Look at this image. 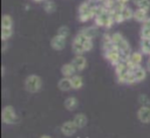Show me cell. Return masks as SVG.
<instances>
[{
	"label": "cell",
	"instance_id": "4dcf8cb0",
	"mask_svg": "<svg viewBox=\"0 0 150 138\" xmlns=\"http://www.w3.org/2000/svg\"><path fill=\"white\" fill-rule=\"evenodd\" d=\"M139 34H141V39H150V27L142 26Z\"/></svg>",
	"mask_w": 150,
	"mask_h": 138
},
{
	"label": "cell",
	"instance_id": "7a4b0ae2",
	"mask_svg": "<svg viewBox=\"0 0 150 138\" xmlns=\"http://www.w3.org/2000/svg\"><path fill=\"white\" fill-rule=\"evenodd\" d=\"M94 23L98 28H105V29H109L112 27V25H115L112 18H111V12L108 9H105L101 15L96 16L94 19Z\"/></svg>",
	"mask_w": 150,
	"mask_h": 138
},
{
	"label": "cell",
	"instance_id": "cb8c5ba5",
	"mask_svg": "<svg viewBox=\"0 0 150 138\" xmlns=\"http://www.w3.org/2000/svg\"><path fill=\"white\" fill-rule=\"evenodd\" d=\"M13 19L11 15L8 14H4L2 19H1V27L4 28H13Z\"/></svg>",
	"mask_w": 150,
	"mask_h": 138
},
{
	"label": "cell",
	"instance_id": "8fae6325",
	"mask_svg": "<svg viewBox=\"0 0 150 138\" xmlns=\"http://www.w3.org/2000/svg\"><path fill=\"white\" fill-rule=\"evenodd\" d=\"M114 46L112 43V40H111V34L109 33H104L101 37V48H102V51H107L109 49H111Z\"/></svg>",
	"mask_w": 150,
	"mask_h": 138
},
{
	"label": "cell",
	"instance_id": "603a6c76",
	"mask_svg": "<svg viewBox=\"0 0 150 138\" xmlns=\"http://www.w3.org/2000/svg\"><path fill=\"white\" fill-rule=\"evenodd\" d=\"M131 1L137 8H142L150 12V0H131Z\"/></svg>",
	"mask_w": 150,
	"mask_h": 138
},
{
	"label": "cell",
	"instance_id": "83f0119b",
	"mask_svg": "<svg viewBox=\"0 0 150 138\" xmlns=\"http://www.w3.org/2000/svg\"><path fill=\"white\" fill-rule=\"evenodd\" d=\"M111 18H112V20H114L115 23H122V22H124V19L122 16L121 11H111Z\"/></svg>",
	"mask_w": 150,
	"mask_h": 138
},
{
	"label": "cell",
	"instance_id": "ba28073f",
	"mask_svg": "<svg viewBox=\"0 0 150 138\" xmlns=\"http://www.w3.org/2000/svg\"><path fill=\"white\" fill-rule=\"evenodd\" d=\"M74 40H76V41L81 42V43L84 46L86 51H90V50L93 49V47H94L93 40H91V39H89V37H87V36H86L83 33H81V32H79V33L75 35Z\"/></svg>",
	"mask_w": 150,
	"mask_h": 138
},
{
	"label": "cell",
	"instance_id": "5bb4252c",
	"mask_svg": "<svg viewBox=\"0 0 150 138\" xmlns=\"http://www.w3.org/2000/svg\"><path fill=\"white\" fill-rule=\"evenodd\" d=\"M75 73H76V70H75V68H74V65H73V63L71 62H69V63H64L62 67H61V74H62V77H73L74 75H75Z\"/></svg>",
	"mask_w": 150,
	"mask_h": 138
},
{
	"label": "cell",
	"instance_id": "1f68e13d",
	"mask_svg": "<svg viewBox=\"0 0 150 138\" xmlns=\"http://www.w3.org/2000/svg\"><path fill=\"white\" fill-rule=\"evenodd\" d=\"M136 83H137V81H136V78H135V76H134V74H132V71H130V74L128 75V78H127V84L131 85V84H136Z\"/></svg>",
	"mask_w": 150,
	"mask_h": 138
},
{
	"label": "cell",
	"instance_id": "ffe728a7",
	"mask_svg": "<svg viewBox=\"0 0 150 138\" xmlns=\"http://www.w3.org/2000/svg\"><path fill=\"white\" fill-rule=\"evenodd\" d=\"M71 50L75 55H83L84 53H87L84 46L76 40H73V42H71Z\"/></svg>",
	"mask_w": 150,
	"mask_h": 138
},
{
	"label": "cell",
	"instance_id": "836d02e7",
	"mask_svg": "<svg viewBox=\"0 0 150 138\" xmlns=\"http://www.w3.org/2000/svg\"><path fill=\"white\" fill-rule=\"evenodd\" d=\"M118 1H120L121 4H123V5H125V6H127V5H128V2H129L130 0H118Z\"/></svg>",
	"mask_w": 150,
	"mask_h": 138
},
{
	"label": "cell",
	"instance_id": "7402d4cb",
	"mask_svg": "<svg viewBox=\"0 0 150 138\" xmlns=\"http://www.w3.org/2000/svg\"><path fill=\"white\" fill-rule=\"evenodd\" d=\"M141 51L150 57V39H141Z\"/></svg>",
	"mask_w": 150,
	"mask_h": 138
},
{
	"label": "cell",
	"instance_id": "484cf974",
	"mask_svg": "<svg viewBox=\"0 0 150 138\" xmlns=\"http://www.w3.org/2000/svg\"><path fill=\"white\" fill-rule=\"evenodd\" d=\"M55 9H56V5H55L54 1H52V0L45 1V4H43V11L46 13H54Z\"/></svg>",
	"mask_w": 150,
	"mask_h": 138
},
{
	"label": "cell",
	"instance_id": "f546056e",
	"mask_svg": "<svg viewBox=\"0 0 150 138\" xmlns=\"http://www.w3.org/2000/svg\"><path fill=\"white\" fill-rule=\"evenodd\" d=\"M138 103L141 104V106H150V98L146 95L142 94L138 96Z\"/></svg>",
	"mask_w": 150,
	"mask_h": 138
},
{
	"label": "cell",
	"instance_id": "d6986e66",
	"mask_svg": "<svg viewBox=\"0 0 150 138\" xmlns=\"http://www.w3.org/2000/svg\"><path fill=\"white\" fill-rule=\"evenodd\" d=\"M63 105H64V108H66L67 110L73 111V110H75V109L79 106V101H77L76 97H74V96H69V97H67V98L64 99Z\"/></svg>",
	"mask_w": 150,
	"mask_h": 138
},
{
	"label": "cell",
	"instance_id": "4316f807",
	"mask_svg": "<svg viewBox=\"0 0 150 138\" xmlns=\"http://www.w3.org/2000/svg\"><path fill=\"white\" fill-rule=\"evenodd\" d=\"M13 35V28H4L1 27V39L2 41H7Z\"/></svg>",
	"mask_w": 150,
	"mask_h": 138
},
{
	"label": "cell",
	"instance_id": "2e32d148",
	"mask_svg": "<svg viewBox=\"0 0 150 138\" xmlns=\"http://www.w3.org/2000/svg\"><path fill=\"white\" fill-rule=\"evenodd\" d=\"M57 88L61 90V91H69L73 89V85H71V80L69 77H62L57 82Z\"/></svg>",
	"mask_w": 150,
	"mask_h": 138
},
{
	"label": "cell",
	"instance_id": "277c9868",
	"mask_svg": "<svg viewBox=\"0 0 150 138\" xmlns=\"http://www.w3.org/2000/svg\"><path fill=\"white\" fill-rule=\"evenodd\" d=\"M103 56L105 57V60L114 67H116L121 61H122V57H121V51L116 48V47H112L111 49L107 50V51H103Z\"/></svg>",
	"mask_w": 150,
	"mask_h": 138
},
{
	"label": "cell",
	"instance_id": "d4e9b609",
	"mask_svg": "<svg viewBox=\"0 0 150 138\" xmlns=\"http://www.w3.org/2000/svg\"><path fill=\"white\" fill-rule=\"evenodd\" d=\"M121 13H122V16H123L124 21L130 20V19H132V18H134V11H132L128 5H127V6H124V7L122 8Z\"/></svg>",
	"mask_w": 150,
	"mask_h": 138
},
{
	"label": "cell",
	"instance_id": "30bf717a",
	"mask_svg": "<svg viewBox=\"0 0 150 138\" xmlns=\"http://www.w3.org/2000/svg\"><path fill=\"white\" fill-rule=\"evenodd\" d=\"M142 61H143V53L142 51H134V53H131V55L128 60V63L130 64V68L132 69L135 67L141 65Z\"/></svg>",
	"mask_w": 150,
	"mask_h": 138
},
{
	"label": "cell",
	"instance_id": "9a60e30c",
	"mask_svg": "<svg viewBox=\"0 0 150 138\" xmlns=\"http://www.w3.org/2000/svg\"><path fill=\"white\" fill-rule=\"evenodd\" d=\"M81 33H83L87 37L94 40L97 35H98V27L97 26H88V27H84L80 30Z\"/></svg>",
	"mask_w": 150,
	"mask_h": 138
},
{
	"label": "cell",
	"instance_id": "ac0fdd59",
	"mask_svg": "<svg viewBox=\"0 0 150 138\" xmlns=\"http://www.w3.org/2000/svg\"><path fill=\"white\" fill-rule=\"evenodd\" d=\"M115 68V74L116 75H120V74H125V73H130L131 71V68H130V64L128 63V61H121Z\"/></svg>",
	"mask_w": 150,
	"mask_h": 138
},
{
	"label": "cell",
	"instance_id": "44dd1931",
	"mask_svg": "<svg viewBox=\"0 0 150 138\" xmlns=\"http://www.w3.org/2000/svg\"><path fill=\"white\" fill-rule=\"evenodd\" d=\"M70 80H71V85L74 90H80L83 87V78L81 75L75 74L73 77H70Z\"/></svg>",
	"mask_w": 150,
	"mask_h": 138
},
{
	"label": "cell",
	"instance_id": "e0dca14e",
	"mask_svg": "<svg viewBox=\"0 0 150 138\" xmlns=\"http://www.w3.org/2000/svg\"><path fill=\"white\" fill-rule=\"evenodd\" d=\"M73 122L75 123V125L77 126V129H82V127H84V126L87 125L88 119H87V116H86L84 113L79 112V113H76V115L74 116Z\"/></svg>",
	"mask_w": 150,
	"mask_h": 138
},
{
	"label": "cell",
	"instance_id": "d590c367",
	"mask_svg": "<svg viewBox=\"0 0 150 138\" xmlns=\"http://www.w3.org/2000/svg\"><path fill=\"white\" fill-rule=\"evenodd\" d=\"M40 138H52V137H50V136H48V134H42Z\"/></svg>",
	"mask_w": 150,
	"mask_h": 138
},
{
	"label": "cell",
	"instance_id": "f1b7e54d",
	"mask_svg": "<svg viewBox=\"0 0 150 138\" xmlns=\"http://www.w3.org/2000/svg\"><path fill=\"white\" fill-rule=\"evenodd\" d=\"M57 35H60V36H62L64 39H68V36L70 35V29L67 26H61L57 29Z\"/></svg>",
	"mask_w": 150,
	"mask_h": 138
},
{
	"label": "cell",
	"instance_id": "e575fe53",
	"mask_svg": "<svg viewBox=\"0 0 150 138\" xmlns=\"http://www.w3.org/2000/svg\"><path fill=\"white\" fill-rule=\"evenodd\" d=\"M91 1H94L95 4H103L104 2V0H91Z\"/></svg>",
	"mask_w": 150,
	"mask_h": 138
},
{
	"label": "cell",
	"instance_id": "74e56055",
	"mask_svg": "<svg viewBox=\"0 0 150 138\" xmlns=\"http://www.w3.org/2000/svg\"><path fill=\"white\" fill-rule=\"evenodd\" d=\"M45 1H47V0H45Z\"/></svg>",
	"mask_w": 150,
	"mask_h": 138
},
{
	"label": "cell",
	"instance_id": "5b68a950",
	"mask_svg": "<svg viewBox=\"0 0 150 138\" xmlns=\"http://www.w3.org/2000/svg\"><path fill=\"white\" fill-rule=\"evenodd\" d=\"M76 130H77V126L75 125V123L73 120H66V122H63L62 125H61V127H60L61 133L63 136H66V137H70V136L75 134Z\"/></svg>",
	"mask_w": 150,
	"mask_h": 138
},
{
	"label": "cell",
	"instance_id": "52a82bcc",
	"mask_svg": "<svg viewBox=\"0 0 150 138\" xmlns=\"http://www.w3.org/2000/svg\"><path fill=\"white\" fill-rule=\"evenodd\" d=\"M137 119L143 124L150 123V106H139L137 110Z\"/></svg>",
	"mask_w": 150,
	"mask_h": 138
},
{
	"label": "cell",
	"instance_id": "3957f363",
	"mask_svg": "<svg viewBox=\"0 0 150 138\" xmlns=\"http://www.w3.org/2000/svg\"><path fill=\"white\" fill-rule=\"evenodd\" d=\"M1 119L5 124H16L19 118L15 112V109L12 105H6L1 111Z\"/></svg>",
	"mask_w": 150,
	"mask_h": 138
},
{
	"label": "cell",
	"instance_id": "9c48e42d",
	"mask_svg": "<svg viewBox=\"0 0 150 138\" xmlns=\"http://www.w3.org/2000/svg\"><path fill=\"white\" fill-rule=\"evenodd\" d=\"M66 41H67V39H64V37H62V36H60V35L56 34L55 36L52 37L50 46H52V48L54 50H62L66 47Z\"/></svg>",
	"mask_w": 150,
	"mask_h": 138
},
{
	"label": "cell",
	"instance_id": "d6a6232c",
	"mask_svg": "<svg viewBox=\"0 0 150 138\" xmlns=\"http://www.w3.org/2000/svg\"><path fill=\"white\" fill-rule=\"evenodd\" d=\"M146 70L150 71V57H149L148 61H146Z\"/></svg>",
	"mask_w": 150,
	"mask_h": 138
},
{
	"label": "cell",
	"instance_id": "6da1fadb",
	"mask_svg": "<svg viewBox=\"0 0 150 138\" xmlns=\"http://www.w3.org/2000/svg\"><path fill=\"white\" fill-rule=\"evenodd\" d=\"M42 78L35 74H32V75H28L25 80V89L26 91H28L29 94H35V92H39L41 89H42Z\"/></svg>",
	"mask_w": 150,
	"mask_h": 138
},
{
	"label": "cell",
	"instance_id": "8992f818",
	"mask_svg": "<svg viewBox=\"0 0 150 138\" xmlns=\"http://www.w3.org/2000/svg\"><path fill=\"white\" fill-rule=\"evenodd\" d=\"M71 63H73V65H74L76 73L83 71V70L87 68V65H88L87 58H86L83 55H75V56L73 57V60H71Z\"/></svg>",
	"mask_w": 150,
	"mask_h": 138
},
{
	"label": "cell",
	"instance_id": "4fadbf2b",
	"mask_svg": "<svg viewBox=\"0 0 150 138\" xmlns=\"http://www.w3.org/2000/svg\"><path fill=\"white\" fill-rule=\"evenodd\" d=\"M150 16H149V12L145 11V9H142V8H136L134 11V20L137 21V22H141L143 23L145 20H148Z\"/></svg>",
	"mask_w": 150,
	"mask_h": 138
},
{
	"label": "cell",
	"instance_id": "8d00e7d4",
	"mask_svg": "<svg viewBox=\"0 0 150 138\" xmlns=\"http://www.w3.org/2000/svg\"><path fill=\"white\" fill-rule=\"evenodd\" d=\"M33 1H35V2H42V1H45V0H33Z\"/></svg>",
	"mask_w": 150,
	"mask_h": 138
},
{
	"label": "cell",
	"instance_id": "7c38bea8",
	"mask_svg": "<svg viewBox=\"0 0 150 138\" xmlns=\"http://www.w3.org/2000/svg\"><path fill=\"white\" fill-rule=\"evenodd\" d=\"M131 71H132L134 76H135V78H136L137 83L143 82V81L146 78V73H148V70H146L145 68H143L142 65H138V67L132 68V69H131Z\"/></svg>",
	"mask_w": 150,
	"mask_h": 138
}]
</instances>
